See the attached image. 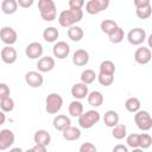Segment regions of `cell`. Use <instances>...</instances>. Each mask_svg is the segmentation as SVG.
Masks as SVG:
<instances>
[{"label": "cell", "mask_w": 152, "mask_h": 152, "mask_svg": "<svg viewBox=\"0 0 152 152\" xmlns=\"http://www.w3.org/2000/svg\"><path fill=\"white\" fill-rule=\"evenodd\" d=\"M99 70H100V72H102V74H113V75H114L116 68H115L114 62H112V61H109V59H106V61L101 62V64H100V66H99Z\"/></svg>", "instance_id": "33"}, {"label": "cell", "mask_w": 152, "mask_h": 152, "mask_svg": "<svg viewBox=\"0 0 152 152\" xmlns=\"http://www.w3.org/2000/svg\"><path fill=\"white\" fill-rule=\"evenodd\" d=\"M134 122L140 131L146 132L152 128V116L147 110L139 109L137 113H134Z\"/></svg>", "instance_id": "5"}, {"label": "cell", "mask_w": 152, "mask_h": 152, "mask_svg": "<svg viewBox=\"0 0 152 152\" xmlns=\"http://www.w3.org/2000/svg\"><path fill=\"white\" fill-rule=\"evenodd\" d=\"M43 51H44L43 45L39 42H32L25 48V55L30 59H37V58L42 57Z\"/></svg>", "instance_id": "11"}, {"label": "cell", "mask_w": 152, "mask_h": 152, "mask_svg": "<svg viewBox=\"0 0 152 152\" xmlns=\"http://www.w3.org/2000/svg\"><path fill=\"white\" fill-rule=\"evenodd\" d=\"M115 27H118V24H116V21H114L113 19H104V20H102L101 24H100L101 31H102L103 33H106L107 36H108Z\"/></svg>", "instance_id": "32"}, {"label": "cell", "mask_w": 152, "mask_h": 152, "mask_svg": "<svg viewBox=\"0 0 152 152\" xmlns=\"http://www.w3.org/2000/svg\"><path fill=\"white\" fill-rule=\"evenodd\" d=\"M139 138H140V134H137V133H132L129 135H127L126 138V142H127V146L131 147L132 150H134L135 152H138L140 148V141H139Z\"/></svg>", "instance_id": "30"}, {"label": "cell", "mask_w": 152, "mask_h": 152, "mask_svg": "<svg viewBox=\"0 0 152 152\" xmlns=\"http://www.w3.org/2000/svg\"><path fill=\"white\" fill-rule=\"evenodd\" d=\"M66 33H68L69 39L72 40V42H80V40L83 38V36H84L83 28L80 27V26H76V25L70 26V27L68 28V32H66Z\"/></svg>", "instance_id": "25"}, {"label": "cell", "mask_w": 152, "mask_h": 152, "mask_svg": "<svg viewBox=\"0 0 152 152\" xmlns=\"http://www.w3.org/2000/svg\"><path fill=\"white\" fill-rule=\"evenodd\" d=\"M0 108H1V110H4L5 113H6V112H12V110L14 109V100H13L11 96L0 99Z\"/></svg>", "instance_id": "35"}, {"label": "cell", "mask_w": 152, "mask_h": 152, "mask_svg": "<svg viewBox=\"0 0 152 152\" xmlns=\"http://www.w3.org/2000/svg\"><path fill=\"white\" fill-rule=\"evenodd\" d=\"M38 10L45 21H52L57 17V7L53 0H38Z\"/></svg>", "instance_id": "2"}, {"label": "cell", "mask_w": 152, "mask_h": 152, "mask_svg": "<svg viewBox=\"0 0 152 152\" xmlns=\"http://www.w3.org/2000/svg\"><path fill=\"white\" fill-rule=\"evenodd\" d=\"M55 68V59L51 56L40 57L37 62V69L40 72H49Z\"/></svg>", "instance_id": "15"}, {"label": "cell", "mask_w": 152, "mask_h": 152, "mask_svg": "<svg viewBox=\"0 0 152 152\" xmlns=\"http://www.w3.org/2000/svg\"><path fill=\"white\" fill-rule=\"evenodd\" d=\"M119 119H120L119 118V114L115 110H113V109L107 110L104 113V115H103V122L109 128H113L114 126H116L119 124Z\"/></svg>", "instance_id": "21"}, {"label": "cell", "mask_w": 152, "mask_h": 152, "mask_svg": "<svg viewBox=\"0 0 152 152\" xmlns=\"http://www.w3.org/2000/svg\"><path fill=\"white\" fill-rule=\"evenodd\" d=\"M89 94V90H88V84L83 83V82H78V83H75L72 87H71V95L77 99V100H82V99H86Z\"/></svg>", "instance_id": "16"}, {"label": "cell", "mask_w": 152, "mask_h": 152, "mask_svg": "<svg viewBox=\"0 0 152 152\" xmlns=\"http://www.w3.org/2000/svg\"><path fill=\"white\" fill-rule=\"evenodd\" d=\"M147 44H148V48L152 49V33L147 37Z\"/></svg>", "instance_id": "46"}, {"label": "cell", "mask_w": 152, "mask_h": 152, "mask_svg": "<svg viewBox=\"0 0 152 152\" xmlns=\"http://www.w3.org/2000/svg\"><path fill=\"white\" fill-rule=\"evenodd\" d=\"M84 4H86L84 0H69V8L82 10V7L84 6Z\"/></svg>", "instance_id": "39"}, {"label": "cell", "mask_w": 152, "mask_h": 152, "mask_svg": "<svg viewBox=\"0 0 152 152\" xmlns=\"http://www.w3.org/2000/svg\"><path fill=\"white\" fill-rule=\"evenodd\" d=\"M33 140L36 144H42V145L49 146L51 142V135L45 129H38V131H36V133L33 135Z\"/></svg>", "instance_id": "20"}, {"label": "cell", "mask_w": 152, "mask_h": 152, "mask_svg": "<svg viewBox=\"0 0 152 152\" xmlns=\"http://www.w3.org/2000/svg\"><path fill=\"white\" fill-rule=\"evenodd\" d=\"M152 53H151V49L150 48H145V46H140L135 50L134 52V61L138 64H147L151 61Z\"/></svg>", "instance_id": "14"}, {"label": "cell", "mask_w": 152, "mask_h": 152, "mask_svg": "<svg viewBox=\"0 0 152 152\" xmlns=\"http://www.w3.org/2000/svg\"><path fill=\"white\" fill-rule=\"evenodd\" d=\"M124 38H125V32H124V30H122L120 26L115 27V28L108 34L109 42H110V43H114V44L121 43V42L124 40Z\"/></svg>", "instance_id": "27"}, {"label": "cell", "mask_w": 152, "mask_h": 152, "mask_svg": "<svg viewBox=\"0 0 152 152\" xmlns=\"http://www.w3.org/2000/svg\"><path fill=\"white\" fill-rule=\"evenodd\" d=\"M135 14L139 19H148L152 14V6L147 5V6H144V7L135 8Z\"/></svg>", "instance_id": "36"}, {"label": "cell", "mask_w": 152, "mask_h": 152, "mask_svg": "<svg viewBox=\"0 0 152 152\" xmlns=\"http://www.w3.org/2000/svg\"><path fill=\"white\" fill-rule=\"evenodd\" d=\"M95 80H97V75L93 69H86L81 74V82L86 84H91Z\"/></svg>", "instance_id": "31"}, {"label": "cell", "mask_w": 152, "mask_h": 152, "mask_svg": "<svg viewBox=\"0 0 152 152\" xmlns=\"http://www.w3.org/2000/svg\"><path fill=\"white\" fill-rule=\"evenodd\" d=\"M0 38H1V42L4 44L13 45L18 39V34H17L14 28L8 27V26H4L0 31Z\"/></svg>", "instance_id": "10"}, {"label": "cell", "mask_w": 152, "mask_h": 152, "mask_svg": "<svg viewBox=\"0 0 152 152\" xmlns=\"http://www.w3.org/2000/svg\"><path fill=\"white\" fill-rule=\"evenodd\" d=\"M52 53L56 58L58 59H64L69 56L70 53V45L64 42V40H59V42H56L53 44V48H52Z\"/></svg>", "instance_id": "9"}, {"label": "cell", "mask_w": 152, "mask_h": 152, "mask_svg": "<svg viewBox=\"0 0 152 152\" xmlns=\"http://www.w3.org/2000/svg\"><path fill=\"white\" fill-rule=\"evenodd\" d=\"M10 93H11V90H10L8 86L6 83H1L0 84V99L10 96Z\"/></svg>", "instance_id": "40"}, {"label": "cell", "mask_w": 152, "mask_h": 152, "mask_svg": "<svg viewBox=\"0 0 152 152\" xmlns=\"http://www.w3.org/2000/svg\"><path fill=\"white\" fill-rule=\"evenodd\" d=\"M133 4L135 6V8H139V7L151 5V0H133Z\"/></svg>", "instance_id": "42"}, {"label": "cell", "mask_w": 152, "mask_h": 152, "mask_svg": "<svg viewBox=\"0 0 152 152\" xmlns=\"http://www.w3.org/2000/svg\"><path fill=\"white\" fill-rule=\"evenodd\" d=\"M46 147H48V146H45V145L36 144L33 147L30 148V151H32V152H45V151H46Z\"/></svg>", "instance_id": "43"}, {"label": "cell", "mask_w": 152, "mask_h": 152, "mask_svg": "<svg viewBox=\"0 0 152 152\" xmlns=\"http://www.w3.org/2000/svg\"><path fill=\"white\" fill-rule=\"evenodd\" d=\"M18 6L19 4L17 0H2L1 1V11L2 13L8 14V15L14 14L18 10Z\"/></svg>", "instance_id": "22"}, {"label": "cell", "mask_w": 152, "mask_h": 152, "mask_svg": "<svg viewBox=\"0 0 152 152\" xmlns=\"http://www.w3.org/2000/svg\"><path fill=\"white\" fill-rule=\"evenodd\" d=\"M113 152H128V147L125 145H116L113 147Z\"/></svg>", "instance_id": "44"}, {"label": "cell", "mask_w": 152, "mask_h": 152, "mask_svg": "<svg viewBox=\"0 0 152 152\" xmlns=\"http://www.w3.org/2000/svg\"><path fill=\"white\" fill-rule=\"evenodd\" d=\"M52 125H53L55 129L63 132L66 127H69V126L71 125V120H70L69 116H66V115H64V114H59V115H57V116L53 118Z\"/></svg>", "instance_id": "18"}, {"label": "cell", "mask_w": 152, "mask_h": 152, "mask_svg": "<svg viewBox=\"0 0 152 152\" xmlns=\"http://www.w3.org/2000/svg\"><path fill=\"white\" fill-rule=\"evenodd\" d=\"M147 39L146 31L141 27H134L127 33V40L132 45H140Z\"/></svg>", "instance_id": "7"}, {"label": "cell", "mask_w": 152, "mask_h": 152, "mask_svg": "<svg viewBox=\"0 0 152 152\" xmlns=\"http://www.w3.org/2000/svg\"><path fill=\"white\" fill-rule=\"evenodd\" d=\"M25 82L31 88H39L43 86L44 77L40 74V71H28L25 75Z\"/></svg>", "instance_id": "13"}, {"label": "cell", "mask_w": 152, "mask_h": 152, "mask_svg": "<svg viewBox=\"0 0 152 152\" xmlns=\"http://www.w3.org/2000/svg\"><path fill=\"white\" fill-rule=\"evenodd\" d=\"M14 140H15V137L11 129L8 128L1 129L0 131V151H5L10 148L14 144Z\"/></svg>", "instance_id": "8"}, {"label": "cell", "mask_w": 152, "mask_h": 152, "mask_svg": "<svg viewBox=\"0 0 152 152\" xmlns=\"http://www.w3.org/2000/svg\"><path fill=\"white\" fill-rule=\"evenodd\" d=\"M62 135L68 141H75V140H78L81 138V129L78 127H74L70 125L69 127H66L63 131Z\"/></svg>", "instance_id": "19"}, {"label": "cell", "mask_w": 152, "mask_h": 152, "mask_svg": "<svg viewBox=\"0 0 152 152\" xmlns=\"http://www.w3.org/2000/svg\"><path fill=\"white\" fill-rule=\"evenodd\" d=\"M112 135L116 140H122L127 137V127L124 124H118L112 128Z\"/></svg>", "instance_id": "29"}, {"label": "cell", "mask_w": 152, "mask_h": 152, "mask_svg": "<svg viewBox=\"0 0 152 152\" xmlns=\"http://www.w3.org/2000/svg\"><path fill=\"white\" fill-rule=\"evenodd\" d=\"M100 119H101L100 113L95 109H90V110H87L86 113L83 112V114L78 118V125L81 128L89 129L93 126H95L100 121Z\"/></svg>", "instance_id": "3"}, {"label": "cell", "mask_w": 152, "mask_h": 152, "mask_svg": "<svg viewBox=\"0 0 152 152\" xmlns=\"http://www.w3.org/2000/svg\"><path fill=\"white\" fill-rule=\"evenodd\" d=\"M97 81L101 86L103 87H109L112 86V83L114 82V75L113 74H102V72H99L97 75Z\"/></svg>", "instance_id": "34"}, {"label": "cell", "mask_w": 152, "mask_h": 152, "mask_svg": "<svg viewBox=\"0 0 152 152\" xmlns=\"http://www.w3.org/2000/svg\"><path fill=\"white\" fill-rule=\"evenodd\" d=\"M68 110H69V114L72 118H80L83 114V104L80 100L76 99V100L70 102V104L68 107Z\"/></svg>", "instance_id": "23"}, {"label": "cell", "mask_w": 152, "mask_h": 152, "mask_svg": "<svg viewBox=\"0 0 152 152\" xmlns=\"http://www.w3.org/2000/svg\"><path fill=\"white\" fill-rule=\"evenodd\" d=\"M1 61L6 64H13L15 63L17 58H18V53H17V50L12 46V45H6L1 49Z\"/></svg>", "instance_id": "12"}, {"label": "cell", "mask_w": 152, "mask_h": 152, "mask_svg": "<svg viewBox=\"0 0 152 152\" xmlns=\"http://www.w3.org/2000/svg\"><path fill=\"white\" fill-rule=\"evenodd\" d=\"M0 116H1V121H0V125H4V124H5V120H6V116H5V112H4V110H1V113H0Z\"/></svg>", "instance_id": "45"}, {"label": "cell", "mask_w": 152, "mask_h": 152, "mask_svg": "<svg viewBox=\"0 0 152 152\" xmlns=\"http://www.w3.org/2000/svg\"><path fill=\"white\" fill-rule=\"evenodd\" d=\"M109 4L110 0H89L86 4V12L91 15L99 14L100 12L107 10L109 7Z\"/></svg>", "instance_id": "6"}, {"label": "cell", "mask_w": 152, "mask_h": 152, "mask_svg": "<svg viewBox=\"0 0 152 152\" xmlns=\"http://www.w3.org/2000/svg\"><path fill=\"white\" fill-rule=\"evenodd\" d=\"M58 36H59V32H58V30H57L56 27H53V26L46 27V28L43 31V38H44V40L48 42V43H55V42L57 40Z\"/></svg>", "instance_id": "26"}, {"label": "cell", "mask_w": 152, "mask_h": 152, "mask_svg": "<svg viewBox=\"0 0 152 152\" xmlns=\"http://www.w3.org/2000/svg\"><path fill=\"white\" fill-rule=\"evenodd\" d=\"M139 141H140V148L146 150L152 145V137L147 133H141L140 138H139Z\"/></svg>", "instance_id": "37"}, {"label": "cell", "mask_w": 152, "mask_h": 152, "mask_svg": "<svg viewBox=\"0 0 152 152\" xmlns=\"http://www.w3.org/2000/svg\"><path fill=\"white\" fill-rule=\"evenodd\" d=\"M89 62V53L84 49H78L72 55V63L76 66H84Z\"/></svg>", "instance_id": "17"}, {"label": "cell", "mask_w": 152, "mask_h": 152, "mask_svg": "<svg viewBox=\"0 0 152 152\" xmlns=\"http://www.w3.org/2000/svg\"><path fill=\"white\" fill-rule=\"evenodd\" d=\"M96 146L93 142H83L80 146V152H96Z\"/></svg>", "instance_id": "38"}, {"label": "cell", "mask_w": 152, "mask_h": 152, "mask_svg": "<svg viewBox=\"0 0 152 152\" xmlns=\"http://www.w3.org/2000/svg\"><path fill=\"white\" fill-rule=\"evenodd\" d=\"M87 101L91 107H100L103 103V95L101 91L94 90L91 93L88 94L87 96Z\"/></svg>", "instance_id": "24"}, {"label": "cell", "mask_w": 152, "mask_h": 152, "mask_svg": "<svg viewBox=\"0 0 152 152\" xmlns=\"http://www.w3.org/2000/svg\"><path fill=\"white\" fill-rule=\"evenodd\" d=\"M140 106H141L140 100L138 97H134V96L128 97L126 100V102H125V108L129 113H137L140 109Z\"/></svg>", "instance_id": "28"}, {"label": "cell", "mask_w": 152, "mask_h": 152, "mask_svg": "<svg viewBox=\"0 0 152 152\" xmlns=\"http://www.w3.org/2000/svg\"><path fill=\"white\" fill-rule=\"evenodd\" d=\"M82 18H83V11L82 10L69 8V10H64L59 13L58 23L62 27L69 28L70 26H74L77 23H80L82 20Z\"/></svg>", "instance_id": "1"}, {"label": "cell", "mask_w": 152, "mask_h": 152, "mask_svg": "<svg viewBox=\"0 0 152 152\" xmlns=\"http://www.w3.org/2000/svg\"><path fill=\"white\" fill-rule=\"evenodd\" d=\"M17 1H18L19 6L23 8H30L34 2V0H17Z\"/></svg>", "instance_id": "41"}, {"label": "cell", "mask_w": 152, "mask_h": 152, "mask_svg": "<svg viewBox=\"0 0 152 152\" xmlns=\"http://www.w3.org/2000/svg\"><path fill=\"white\" fill-rule=\"evenodd\" d=\"M63 107V99L57 93H51L45 99V110L48 114H57Z\"/></svg>", "instance_id": "4"}]
</instances>
